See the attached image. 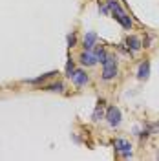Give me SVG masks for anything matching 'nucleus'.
Instances as JSON below:
<instances>
[{
	"label": "nucleus",
	"instance_id": "10",
	"mask_svg": "<svg viewBox=\"0 0 159 161\" xmlns=\"http://www.w3.org/2000/svg\"><path fill=\"white\" fill-rule=\"evenodd\" d=\"M102 104H104V101H99V104H97V108L93 112V115H91V119L95 121V123H99L102 117H104V112H102Z\"/></svg>",
	"mask_w": 159,
	"mask_h": 161
},
{
	"label": "nucleus",
	"instance_id": "8",
	"mask_svg": "<svg viewBox=\"0 0 159 161\" xmlns=\"http://www.w3.org/2000/svg\"><path fill=\"white\" fill-rule=\"evenodd\" d=\"M148 77H150V60L145 59V60L139 64V70H137V79L146 80Z\"/></svg>",
	"mask_w": 159,
	"mask_h": 161
},
{
	"label": "nucleus",
	"instance_id": "5",
	"mask_svg": "<svg viewBox=\"0 0 159 161\" xmlns=\"http://www.w3.org/2000/svg\"><path fill=\"white\" fill-rule=\"evenodd\" d=\"M79 60L82 66H93V64H97V57H95L93 50H84L79 55Z\"/></svg>",
	"mask_w": 159,
	"mask_h": 161
},
{
	"label": "nucleus",
	"instance_id": "9",
	"mask_svg": "<svg viewBox=\"0 0 159 161\" xmlns=\"http://www.w3.org/2000/svg\"><path fill=\"white\" fill-rule=\"evenodd\" d=\"M95 42H97V33L88 31L84 35V39H82V46H84V50H93L95 48Z\"/></svg>",
	"mask_w": 159,
	"mask_h": 161
},
{
	"label": "nucleus",
	"instance_id": "12",
	"mask_svg": "<svg viewBox=\"0 0 159 161\" xmlns=\"http://www.w3.org/2000/svg\"><path fill=\"white\" fill-rule=\"evenodd\" d=\"M53 75H55V71H48V73L40 75V77H37V79H30V80H26V82H30V84H40V82H44V80L51 79Z\"/></svg>",
	"mask_w": 159,
	"mask_h": 161
},
{
	"label": "nucleus",
	"instance_id": "11",
	"mask_svg": "<svg viewBox=\"0 0 159 161\" xmlns=\"http://www.w3.org/2000/svg\"><path fill=\"white\" fill-rule=\"evenodd\" d=\"M93 53H95V57H97V62H104V59H106V50H104V46H95L93 48Z\"/></svg>",
	"mask_w": 159,
	"mask_h": 161
},
{
	"label": "nucleus",
	"instance_id": "7",
	"mask_svg": "<svg viewBox=\"0 0 159 161\" xmlns=\"http://www.w3.org/2000/svg\"><path fill=\"white\" fill-rule=\"evenodd\" d=\"M126 48H128V51H132V53H137V51L143 48V42H141L139 37L130 35L128 39H126Z\"/></svg>",
	"mask_w": 159,
	"mask_h": 161
},
{
	"label": "nucleus",
	"instance_id": "4",
	"mask_svg": "<svg viewBox=\"0 0 159 161\" xmlns=\"http://www.w3.org/2000/svg\"><path fill=\"white\" fill-rule=\"evenodd\" d=\"M106 121H108L110 126H119L121 125V119H123V115H121V110L117 106H110L108 110H106Z\"/></svg>",
	"mask_w": 159,
	"mask_h": 161
},
{
	"label": "nucleus",
	"instance_id": "6",
	"mask_svg": "<svg viewBox=\"0 0 159 161\" xmlns=\"http://www.w3.org/2000/svg\"><path fill=\"white\" fill-rule=\"evenodd\" d=\"M70 79L73 80V84H75V86H79V88H80V86H84V84L90 80V77L86 75V71H84V70H75L73 73H71Z\"/></svg>",
	"mask_w": 159,
	"mask_h": 161
},
{
	"label": "nucleus",
	"instance_id": "1",
	"mask_svg": "<svg viewBox=\"0 0 159 161\" xmlns=\"http://www.w3.org/2000/svg\"><path fill=\"white\" fill-rule=\"evenodd\" d=\"M106 6H108V9L112 11V15L115 17V20L119 22L124 30H130V28H132V19L128 17V13L119 6L117 0H106Z\"/></svg>",
	"mask_w": 159,
	"mask_h": 161
},
{
	"label": "nucleus",
	"instance_id": "3",
	"mask_svg": "<svg viewBox=\"0 0 159 161\" xmlns=\"http://www.w3.org/2000/svg\"><path fill=\"white\" fill-rule=\"evenodd\" d=\"M113 148H115V152H117L119 156H123L124 159L132 158V145H130V141H126V139H115V141H113Z\"/></svg>",
	"mask_w": 159,
	"mask_h": 161
},
{
	"label": "nucleus",
	"instance_id": "13",
	"mask_svg": "<svg viewBox=\"0 0 159 161\" xmlns=\"http://www.w3.org/2000/svg\"><path fill=\"white\" fill-rule=\"evenodd\" d=\"M44 90H48V92H62L64 90V84H62V82H53V84L44 86Z\"/></svg>",
	"mask_w": 159,
	"mask_h": 161
},
{
	"label": "nucleus",
	"instance_id": "14",
	"mask_svg": "<svg viewBox=\"0 0 159 161\" xmlns=\"http://www.w3.org/2000/svg\"><path fill=\"white\" fill-rule=\"evenodd\" d=\"M75 44H77V35H75V31H71L70 35H68V48H75Z\"/></svg>",
	"mask_w": 159,
	"mask_h": 161
},
{
	"label": "nucleus",
	"instance_id": "15",
	"mask_svg": "<svg viewBox=\"0 0 159 161\" xmlns=\"http://www.w3.org/2000/svg\"><path fill=\"white\" fill-rule=\"evenodd\" d=\"M73 71H75V68H73V60L68 59V64H66V77H71Z\"/></svg>",
	"mask_w": 159,
	"mask_h": 161
},
{
	"label": "nucleus",
	"instance_id": "2",
	"mask_svg": "<svg viewBox=\"0 0 159 161\" xmlns=\"http://www.w3.org/2000/svg\"><path fill=\"white\" fill-rule=\"evenodd\" d=\"M117 75V59L115 55H106V59L102 62V79L104 80H112Z\"/></svg>",
	"mask_w": 159,
	"mask_h": 161
}]
</instances>
